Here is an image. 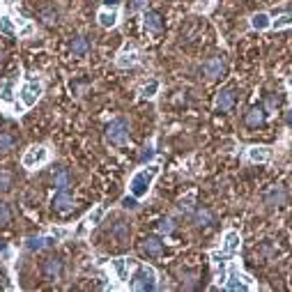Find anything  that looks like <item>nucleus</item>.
<instances>
[{"instance_id":"1","label":"nucleus","mask_w":292,"mask_h":292,"mask_svg":"<svg viewBox=\"0 0 292 292\" xmlns=\"http://www.w3.org/2000/svg\"><path fill=\"white\" fill-rule=\"evenodd\" d=\"M159 175V168L157 166H147V168H141L138 172H134V177L129 182V191L136 195V198H143V195H147L152 187V180Z\"/></svg>"},{"instance_id":"2","label":"nucleus","mask_w":292,"mask_h":292,"mask_svg":"<svg viewBox=\"0 0 292 292\" xmlns=\"http://www.w3.org/2000/svg\"><path fill=\"white\" fill-rule=\"evenodd\" d=\"M225 290L230 292H248L253 290V281L251 276H246L244 271H240L235 265H230V269H228V276H225Z\"/></svg>"},{"instance_id":"3","label":"nucleus","mask_w":292,"mask_h":292,"mask_svg":"<svg viewBox=\"0 0 292 292\" xmlns=\"http://www.w3.org/2000/svg\"><path fill=\"white\" fill-rule=\"evenodd\" d=\"M131 288L134 290H141V292H147V290H157V271L147 267V265H141L136 269L134 278H131Z\"/></svg>"},{"instance_id":"4","label":"nucleus","mask_w":292,"mask_h":292,"mask_svg":"<svg viewBox=\"0 0 292 292\" xmlns=\"http://www.w3.org/2000/svg\"><path fill=\"white\" fill-rule=\"evenodd\" d=\"M106 138L113 143V145H124L129 141V124L124 118H118L113 120L108 127H106Z\"/></svg>"},{"instance_id":"5","label":"nucleus","mask_w":292,"mask_h":292,"mask_svg":"<svg viewBox=\"0 0 292 292\" xmlns=\"http://www.w3.org/2000/svg\"><path fill=\"white\" fill-rule=\"evenodd\" d=\"M42 92H44L42 83H39V81H28V83H25V85L21 88V92H19V97H21V104L25 106V108H32V106L39 101Z\"/></svg>"},{"instance_id":"6","label":"nucleus","mask_w":292,"mask_h":292,"mask_svg":"<svg viewBox=\"0 0 292 292\" xmlns=\"http://www.w3.org/2000/svg\"><path fill=\"white\" fill-rule=\"evenodd\" d=\"M46 159H49V150L46 147H30V150H25V154H23L21 164L25 166V168H37V166L46 164Z\"/></svg>"},{"instance_id":"7","label":"nucleus","mask_w":292,"mask_h":292,"mask_svg":"<svg viewBox=\"0 0 292 292\" xmlns=\"http://www.w3.org/2000/svg\"><path fill=\"white\" fill-rule=\"evenodd\" d=\"M53 210L58 212H72L74 210V198H72V194H69L67 189H58V194L53 195Z\"/></svg>"},{"instance_id":"8","label":"nucleus","mask_w":292,"mask_h":292,"mask_svg":"<svg viewBox=\"0 0 292 292\" xmlns=\"http://www.w3.org/2000/svg\"><path fill=\"white\" fill-rule=\"evenodd\" d=\"M242 248V237L237 230H228L223 235V251L228 255H235Z\"/></svg>"},{"instance_id":"9","label":"nucleus","mask_w":292,"mask_h":292,"mask_svg":"<svg viewBox=\"0 0 292 292\" xmlns=\"http://www.w3.org/2000/svg\"><path fill=\"white\" fill-rule=\"evenodd\" d=\"M55 244V237H28L25 240V248L28 251H32V253H37V251H44V248L53 246Z\"/></svg>"},{"instance_id":"10","label":"nucleus","mask_w":292,"mask_h":292,"mask_svg":"<svg viewBox=\"0 0 292 292\" xmlns=\"http://www.w3.org/2000/svg\"><path fill=\"white\" fill-rule=\"evenodd\" d=\"M271 157H274V152H271V147H248V161H253V164H267V161H271Z\"/></svg>"},{"instance_id":"11","label":"nucleus","mask_w":292,"mask_h":292,"mask_svg":"<svg viewBox=\"0 0 292 292\" xmlns=\"http://www.w3.org/2000/svg\"><path fill=\"white\" fill-rule=\"evenodd\" d=\"M223 60L221 58H212V60H207L205 65H202V74L207 76V78H219V76L223 74Z\"/></svg>"},{"instance_id":"12","label":"nucleus","mask_w":292,"mask_h":292,"mask_svg":"<svg viewBox=\"0 0 292 292\" xmlns=\"http://www.w3.org/2000/svg\"><path fill=\"white\" fill-rule=\"evenodd\" d=\"M232 104H235V90L232 88H223L217 97V108L219 111H230Z\"/></svg>"},{"instance_id":"13","label":"nucleus","mask_w":292,"mask_h":292,"mask_svg":"<svg viewBox=\"0 0 292 292\" xmlns=\"http://www.w3.org/2000/svg\"><path fill=\"white\" fill-rule=\"evenodd\" d=\"M111 265H113V269H115V274H118V278H120L122 283H127L131 260H129V258H118V260H111Z\"/></svg>"},{"instance_id":"14","label":"nucleus","mask_w":292,"mask_h":292,"mask_svg":"<svg viewBox=\"0 0 292 292\" xmlns=\"http://www.w3.org/2000/svg\"><path fill=\"white\" fill-rule=\"evenodd\" d=\"M60 274H62V262L58 260V258H51V260L44 262V276L49 278V281L60 278Z\"/></svg>"},{"instance_id":"15","label":"nucleus","mask_w":292,"mask_h":292,"mask_svg":"<svg viewBox=\"0 0 292 292\" xmlns=\"http://www.w3.org/2000/svg\"><path fill=\"white\" fill-rule=\"evenodd\" d=\"M161 251H164V242L159 240V237H145V240H143V253L159 255Z\"/></svg>"},{"instance_id":"16","label":"nucleus","mask_w":292,"mask_h":292,"mask_svg":"<svg viewBox=\"0 0 292 292\" xmlns=\"http://www.w3.org/2000/svg\"><path fill=\"white\" fill-rule=\"evenodd\" d=\"M262 120H265V108H262V106H253V108L246 113V118H244V122H246L248 127H260Z\"/></svg>"},{"instance_id":"17","label":"nucleus","mask_w":292,"mask_h":292,"mask_svg":"<svg viewBox=\"0 0 292 292\" xmlns=\"http://www.w3.org/2000/svg\"><path fill=\"white\" fill-rule=\"evenodd\" d=\"M136 62H138V53L136 51H122L120 55H118L115 65H118L120 69H127V67H134Z\"/></svg>"},{"instance_id":"18","label":"nucleus","mask_w":292,"mask_h":292,"mask_svg":"<svg viewBox=\"0 0 292 292\" xmlns=\"http://www.w3.org/2000/svg\"><path fill=\"white\" fill-rule=\"evenodd\" d=\"M251 28H253V30H267V28H271L269 14H267V12H258V14H253L251 16Z\"/></svg>"},{"instance_id":"19","label":"nucleus","mask_w":292,"mask_h":292,"mask_svg":"<svg viewBox=\"0 0 292 292\" xmlns=\"http://www.w3.org/2000/svg\"><path fill=\"white\" fill-rule=\"evenodd\" d=\"M97 19H99V23H101L104 28H113V25L118 23V19H120V14H118L115 9H111V12H108V9H101V12L97 14Z\"/></svg>"},{"instance_id":"20","label":"nucleus","mask_w":292,"mask_h":292,"mask_svg":"<svg viewBox=\"0 0 292 292\" xmlns=\"http://www.w3.org/2000/svg\"><path fill=\"white\" fill-rule=\"evenodd\" d=\"M69 182H72V175H69L67 168H58V170H55V177H53L55 189H69Z\"/></svg>"},{"instance_id":"21","label":"nucleus","mask_w":292,"mask_h":292,"mask_svg":"<svg viewBox=\"0 0 292 292\" xmlns=\"http://www.w3.org/2000/svg\"><path fill=\"white\" fill-rule=\"evenodd\" d=\"M145 28L150 32H161V16L157 12H145Z\"/></svg>"},{"instance_id":"22","label":"nucleus","mask_w":292,"mask_h":292,"mask_svg":"<svg viewBox=\"0 0 292 292\" xmlns=\"http://www.w3.org/2000/svg\"><path fill=\"white\" fill-rule=\"evenodd\" d=\"M212 221H214V217H212L210 210H200L194 214V223L198 228H207V225H212Z\"/></svg>"},{"instance_id":"23","label":"nucleus","mask_w":292,"mask_h":292,"mask_svg":"<svg viewBox=\"0 0 292 292\" xmlns=\"http://www.w3.org/2000/svg\"><path fill=\"white\" fill-rule=\"evenodd\" d=\"M283 202H285L283 189H271L269 194H267V205H269V207H278V205H283Z\"/></svg>"},{"instance_id":"24","label":"nucleus","mask_w":292,"mask_h":292,"mask_svg":"<svg viewBox=\"0 0 292 292\" xmlns=\"http://www.w3.org/2000/svg\"><path fill=\"white\" fill-rule=\"evenodd\" d=\"M104 214H106V207H104V205H99V207H95V210H92L90 214H88V221H85V223H90L92 228H95V225L101 223Z\"/></svg>"},{"instance_id":"25","label":"nucleus","mask_w":292,"mask_h":292,"mask_svg":"<svg viewBox=\"0 0 292 292\" xmlns=\"http://www.w3.org/2000/svg\"><path fill=\"white\" fill-rule=\"evenodd\" d=\"M88 49H90V44H88V39L85 37H76L74 44H72V53H74V55H85Z\"/></svg>"},{"instance_id":"26","label":"nucleus","mask_w":292,"mask_h":292,"mask_svg":"<svg viewBox=\"0 0 292 292\" xmlns=\"http://www.w3.org/2000/svg\"><path fill=\"white\" fill-rule=\"evenodd\" d=\"M0 99H2V101H12V99H14V83L12 81L0 83Z\"/></svg>"},{"instance_id":"27","label":"nucleus","mask_w":292,"mask_h":292,"mask_svg":"<svg viewBox=\"0 0 292 292\" xmlns=\"http://www.w3.org/2000/svg\"><path fill=\"white\" fill-rule=\"evenodd\" d=\"M292 25V12H285L276 19V21H271V28H276V30H283V28H290Z\"/></svg>"},{"instance_id":"28","label":"nucleus","mask_w":292,"mask_h":292,"mask_svg":"<svg viewBox=\"0 0 292 292\" xmlns=\"http://www.w3.org/2000/svg\"><path fill=\"white\" fill-rule=\"evenodd\" d=\"M157 92H159V81H150V83L143 85L141 97L143 99H152V97H157Z\"/></svg>"},{"instance_id":"29","label":"nucleus","mask_w":292,"mask_h":292,"mask_svg":"<svg viewBox=\"0 0 292 292\" xmlns=\"http://www.w3.org/2000/svg\"><path fill=\"white\" fill-rule=\"evenodd\" d=\"M0 32H2V35H16L14 21H12L9 16H0Z\"/></svg>"},{"instance_id":"30","label":"nucleus","mask_w":292,"mask_h":292,"mask_svg":"<svg viewBox=\"0 0 292 292\" xmlns=\"http://www.w3.org/2000/svg\"><path fill=\"white\" fill-rule=\"evenodd\" d=\"M16 145V138L14 136H9V134H2L0 131V152H9L12 147Z\"/></svg>"},{"instance_id":"31","label":"nucleus","mask_w":292,"mask_h":292,"mask_svg":"<svg viewBox=\"0 0 292 292\" xmlns=\"http://www.w3.org/2000/svg\"><path fill=\"white\" fill-rule=\"evenodd\" d=\"M9 221H12V212H9V207L5 202H0V228L9 225Z\"/></svg>"},{"instance_id":"32","label":"nucleus","mask_w":292,"mask_h":292,"mask_svg":"<svg viewBox=\"0 0 292 292\" xmlns=\"http://www.w3.org/2000/svg\"><path fill=\"white\" fill-rule=\"evenodd\" d=\"M172 230H175V221H172V219H161V221H159V232H161V235H170Z\"/></svg>"},{"instance_id":"33","label":"nucleus","mask_w":292,"mask_h":292,"mask_svg":"<svg viewBox=\"0 0 292 292\" xmlns=\"http://www.w3.org/2000/svg\"><path fill=\"white\" fill-rule=\"evenodd\" d=\"M12 189V175L7 170H0V191H9Z\"/></svg>"},{"instance_id":"34","label":"nucleus","mask_w":292,"mask_h":292,"mask_svg":"<svg viewBox=\"0 0 292 292\" xmlns=\"http://www.w3.org/2000/svg\"><path fill=\"white\" fill-rule=\"evenodd\" d=\"M113 235H118V240L124 242V240L129 237V225H127V223H122V221H120V223H118V228L113 230Z\"/></svg>"},{"instance_id":"35","label":"nucleus","mask_w":292,"mask_h":292,"mask_svg":"<svg viewBox=\"0 0 292 292\" xmlns=\"http://www.w3.org/2000/svg\"><path fill=\"white\" fill-rule=\"evenodd\" d=\"M154 154H157V152H154V147H152V145H145V147H143V152H141V161H143V164H147V161H152V159H154Z\"/></svg>"},{"instance_id":"36","label":"nucleus","mask_w":292,"mask_h":292,"mask_svg":"<svg viewBox=\"0 0 292 292\" xmlns=\"http://www.w3.org/2000/svg\"><path fill=\"white\" fill-rule=\"evenodd\" d=\"M122 207H124V210H136V207H138V198H136L134 194L127 195V198H122Z\"/></svg>"},{"instance_id":"37","label":"nucleus","mask_w":292,"mask_h":292,"mask_svg":"<svg viewBox=\"0 0 292 292\" xmlns=\"http://www.w3.org/2000/svg\"><path fill=\"white\" fill-rule=\"evenodd\" d=\"M191 202H194V194H189L187 198H182L180 200V212L182 214H189V212H191Z\"/></svg>"},{"instance_id":"38","label":"nucleus","mask_w":292,"mask_h":292,"mask_svg":"<svg viewBox=\"0 0 292 292\" xmlns=\"http://www.w3.org/2000/svg\"><path fill=\"white\" fill-rule=\"evenodd\" d=\"M150 0H131V12H147Z\"/></svg>"},{"instance_id":"39","label":"nucleus","mask_w":292,"mask_h":292,"mask_svg":"<svg viewBox=\"0 0 292 292\" xmlns=\"http://www.w3.org/2000/svg\"><path fill=\"white\" fill-rule=\"evenodd\" d=\"M42 19H44L49 25H53V23H58V12H55V9H46V12H42Z\"/></svg>"},{"instance_id":"40","label":"nucleus","mask_w":292,"mask_h":292,"mask_svg":"<svg viewBox=\"0 0 292 292\" xmlns=\"http://www.w3.org/2000/svg\"><path fill=\"white\" fill-rule=\"evenodd\" d=\"M32 30H35V28H32V23H25L21 30H19V37H28V35H32Z\"/></svg>"},{"instance_id":"41","label":"nucleus","mask_w":292,"mask_h":292,"mask_svg":"<svg viewBox=\"0 0 292 292\" xmlns=\"http://www.w3.org/2000/svg\"><path fill=\"white\" fill-rule=\"evenodd\" d=\"M69 230H65V228H53V237L55 240H62V237H67Z\"/></svg>"},{"instance_id":"42","label":"nucleus","mask_w":292,"mask_h":292,"mask_svg":"<svg viewBox=\"0 0 292 292\" xmlns=\"http://www.w3.org/2000/svg\"><path fill=\"white\" fill-rule=\"evenodd\" d=\"M122 0H104V5L106 7H115V5H120Z\"/></svg>"},{"instance_id":"43","label":"nucleus","mask_w":292,"mask_h":292,"mask_svg":"<svg viewBox=\"0 0 292 292\" xmlns=\"http://www.w3.org/2000/svg\"><path fill=\"white\" fill-rule=\"evenodd\" d=\"M285 124H288V127H292V108H290V113H288V118H285Z\"/></svg>"},{"instance_id":"44","label":"nucleus","mask_w":292,"mask_h":292,"mask_svg":"<svg viewBox=\"0 0 292 292\" xmlns=\"http://www.w3.org/2000/svg\"><path fill=\"white\" fill-rule=\"evenodd\" d=\"M5 248H7L5 246V242H0V251H5Z\"/></svg>"},{"instance_id":"45","label":"nucleus","mask_w":292,"mask_h":292,"mask_svg":"<svg viewBox=\"0 0 292 292\" xmlns=\"http://www.w3.org/2000/svg\"><path fill=\"white\" fill-rule=\"evenodd\" d=\"M2 58H5V55H2V51H0V62H2Z\"/></svg>"},{"instance_id":"46","label":"nucleus","mask_w":292,"mask_h":292,"mask_svg":"<svg viewBox=\"0 0 292 292\" xmlns=\"http://www.w3.org/2000/svg\"><path fill=\"white\" fill-rule=\"evenodd\" d=\"M288 85H290V90H292V78H290V83H288Z\"/></svg>"}]
</instances>
